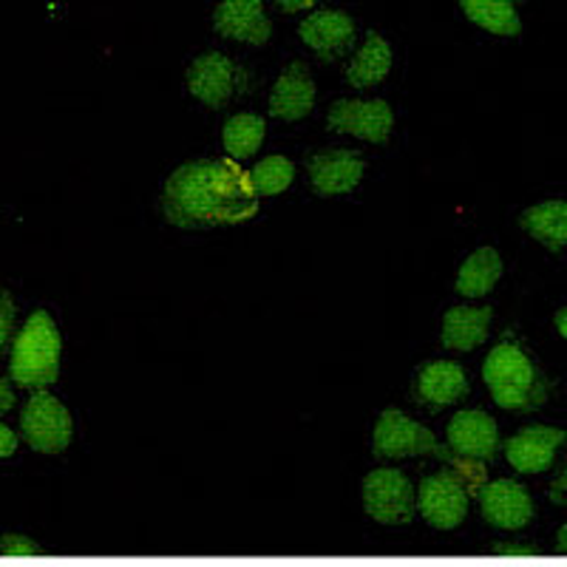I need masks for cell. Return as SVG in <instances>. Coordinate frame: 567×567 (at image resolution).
Listing matches in <instances>:
<instances>
[{
	"label": "cell",
	"mask_w": 567,
	"mask_h": 567,
	"mask_svg": "<svg viewBox=\"0 0 567 567\" xmlns=\"http://www.w3.org/2000/svg\"><path fill=\"white\" fill-rule=\"evenodd\" d=\"M165 219L182 230L241 225L258 213L250 174L236 159H196L168 176L162 194Z\"/></svg>",
	"instance_id": "1"
},
{
	"label": "cell",
	"mask_w": 567,
	"mask_h": 567,
	"mask_svg": "<svg viewBox=\"0 0 567 567\" xmlns=\"http://www.w3.org/2000/svg\"><path fill=\"white\" fill-rule=\"evenodd\" d=\"M60 332L52 316L43 310L34 312L12 347V378L18 386L43 389L58 381L60 372Z\"/></svg>",
	"instance_id": "2"
},
{
	"label": "cell",
	"mask_w": 567,
	"mask_h": 567,
	"mask_svg": "<svg viewBox=\"0 0 567 567\" xmlns=\"http://www.w3.org/2000/svg\"><path fill=\"white\" fill-rule=\"evenodd\" d=\"M483 378L496 406L528 409L536 398V369L516 343H499L483 363Z\"/></svg>",
	"instance_id": "3"
},
{
	"label": "cell",
	"mask_w": 567,
	"mask_h": 567,
	"mask_svg": "<svg viewBox=\"0 0 567 567\" xmlns=\"http://www.w3.org/2000/svg\"><path fill=\"white\" fill-rule=\"evenodd\" d=\"M372 452L378 460H403V457H423V454H437L443 460H454L452 454L440 449L434 434L414 423L398 409H386L374 425Z\"/></svg>",
	"instance_id": "4"
},
{
	"label": "cell",
	"mask_w": 567,
	"mask_h": 567,
	"mask_svg": "<svg viewBox=\"0 0 567 567\" xmlns=\"http://www.w3.org/2000/svg\"><path fill=\"white\" fill-rule=\"evenodd\" d=\"M363 508L381 525H409L414 519V488L398 468H378L363 480Z\"/></svg>",
	"instance_id": "5"
},
{
	"label": "cell",
	"mask_w": 567,
	"mask_h": 567,
	"mask_svg": "<svg viewBox=\"0 0 567 567\" xmlns=\"http://www.w3.org/2000/svg\"><path fill=\"white\" fill-rule=\"evenodd\" d=\"M20 434L34 452L58 454L71 443V414L54 394L38 392L20 414Z\"/></svg>",
	"instance_id": "6"
},
{
	"label": "cell",
	"mask_w": 567,
	"mask_h": 567,
	"mask_svg": "<svg viewBox=\"0 0 567 567\" xmlns=\"http://www.w3.org/2000/svg\"><path fill=\"white\" fill-rule=\"evenodd\" d=\"M417 511L437 530H452L468 516V491L452 471H440L423 480L417 491Z\"/></svg>",
	"instance_id": "7"
},
{
	"label": "cell",
	"mask_w": 567,
	"mask_h": 567,
	"mask_svg": "<svg viewBox=\"0 0 567 567\" xmlns=\"http://www.w3.org/2000/svg\"><path fill=\"white\" fill-rule=\"evenodd\" d=\"M394 114L383 100H336L327 116V128L336 134H352L358 140L383 145L392 134Z\"/></svg>",
	"instance_id": "8"
},
{
	"label": "cell",
	"mask_w": 567,
	"mask_h": 567,
	"mask_svg": "<svg viewBox=\"0 0 567 567\" xmlns=\"http://www.w3.org/2000/svg\"><path fill=\"white\" fill-rule=\"evenodd\" d=\"M480 511L485 523L503 530H519L530 523L534 516V499L528 488L514 480H496L480 488Z\"/></svg>",
	"instance_id": "9"
},
{
	"label": "cell",
	"mask_w": 567,
	"mask_h": 567,
	"mask_svg": "<svg viewBox=\"0 0 567 567\" xmlns=\"http://www.w3.org/2000/svg\"><path fill=\"white\" fill-rule=\"evenodd\" d=\"M567 434L554 425H528L505 443V460L523 474H542L554 465Z\"/></svg>",
	"instance_id": "10"
},
{
	"label": "cell",
	"mask_w": 567,
	"mask_h": 567,
	"mask_svg": "<svg viewBox=\"0 0 567 567\" xmlns=\"http://www.w3.org/2000/svg\"><path fill=\"white\" fill-rule=\"evenodd\" d=\"M298 34L321 60H338L354 45V20L347 12L323 9L303 20Z\"/></svg>",
	"instance_id": "11"
},
{
	"label": "cell",
	"mask_w": 567,
	"mask_h": 567,
	"mask_svg": "<svg viewBox=\"0 0 567 567\" xmlns=\"http://www.w3.org/2000/svg\"><path fill=\"white\" fill-rule=\"evenodd\" d=\"M213 27L221 38L252 45H265L272 34V23L261 0H225L213 12Z\"/></svg>",
	"instance_id": "12"
},
{
	"label": "cell",
	"mask_w": 567,
	"mask_h": 567,
	"mask_svg": "<svg viewBox=\"0 0 567 567\" xmlns=\"http://www.w3.org/2000/svg\"><path fill=\"white\" fill-rule=\"evenodd\" d=\"M233 89H236V69L225 54L207 52L187 69V91L210 109L230 103Z\"/></svg>",
	"instance_id": "13"
},
{
	"label": "cell",
	"mask_w": 567,
	"mask_h": 567,
	"mask_svg": "<svg viewBox=\"0 0 567 567\" xmlns=\"http://www.w3.org/2000/svg\"><path fill=\"white\" fill-rule=\"evenodd\" d=\"M449 445L460 457H468L474 463L491 460L499 449V429H496L494 417L480 409L471 412H457L449 423Z\"/></svg>",
	"instance_id": "14"
},
{
	"label": "cell",
	"mask_w": 567,
	"mask_h": 567,
	"mask_svg": "<svg viewBox=\"0 0 567 567\" xmlns=\"http://www.w3.org/2000/svg\"><path fill=\"white\" fill-rule=\"evenodd\" d=\"M316 105V83L310 78V69L303 63H290L272 85L270 94V114L287 123H298L310 114Z\"/></svg>",
	"instance_id": "15"
},
{
	"label": "cell",
	"mask_w": 567,
	"mask_h": 567,
	"mask_svg": "<svg viewBox=\"0 0 567 567\" xmlns=\"http://www.w3.org/2000/svg\"><path fill=\"white\" fill-rule=\"evenodd\" d=\"M307 168L316 194L321 196L349 194L363 179V159L352 151H323L312 156Z\"/></svg>",
	"instance_id": "16"
},
{
	"label": "cell",
	"mask_w": 567,
	"mask_h": 567,
	"mask_svg": "<svg viewBox=\"0 0 567 567\" xmlns=\"http://www.w3.org/2000/svg\"><path fill=\"white\" fill-rule=\"evenodd\" d=\"M491 318H494L491 307H452L443 318L440 341H443V347L460 349V352L483 347L485 338H488Z\"/></svg>",
	"instance_id": "17"
},
{
	"label": "cell",
	"mask_w": 567,
	"mask_h": 567,
	"mask_svg": "<svg viewBox=\"0 0 567 567\" xmlns=\"http://www.w3.org/2000/svg\"><path fill=\"white\" fill-rule=\"evenodd\" d=\"M468 392V378L454 361H434L420 369L417 398L432 406H452Z\"/></svg>",
	"instance_id": "18"
},
{
	"label": "cell",
	"mask_w": 567,
	"mask_h": 567,
	"mask_svg": "<svg viewBox=\"0 0 567 567\" xmlns=\"http://www.w3.org/2000/svg\"><path fill=\"white\" fill-rule=\"evenodd\" d=\"M519 225L528 236L542 241L550 250H561L567 245V202L550 199L542 205L528 207L519 216Z\"/></svg>",
	"instance_id": "19"
},
{
	"label": "cell",
	"mask_w": 567,
	"mask_h": 567,
	"mask_svg": "<svg viewBox=\"0 0 567 567\" xmlns=\"http://www.w3.org/2000/svg\"><path fill=\"white\" fill-rule=\"evenodd\" d=\"M503 278V258L494 247H480L463 261L457 272V292L465 298H483Z\"/></svg>",
	"instance_id": "20"
},
{
	"label": "cell",
	"mask_w": 567,
	"mask_h": 567,
	"mask_svg": "<svg viewBox=\"0 0 567 567\" xmlns=\"http://www.w3.org/2000/svg\"><path fill=\"white\" fill-rule=\"evenodd\" d=\"M389 69H392V49H389L386 40L378 32L367 34V43L347 69V83L354 89H369V85H378L381 80H386Z\"/></svg>",
	"instance_id": "21"
},
{
	"label": "cell",
	"mask_w": 567,
	"mask_h": 567,
	"mask_svg": "<svg viewBox=\"0 0 567 567\" xmlns=\"http://www.w3.org/2000/svg\"><path fill=\"white\" fill-rule=\"evenodd\" d=\"M460 7H463L465 18L485 32L503 34V38H514L523 32L519 14L511 0H460Z\"/></svg>",
	"instance_id": "22"
},
{
	"label": "cell",
	"mask_w": 567,
	"mask_h": 567,
	"mask_svg": "<svg viewBox=\"0 0 567 567\" xmlns=\"http://www.w3.org/2000/svg\"><path fill=\"white\" fill-rule=\"evenodd\" d=\"M267 123L265 116L258 114H236L225 123V131H221V145H225L227 156L230 159H250L261 142H265Z\"/></svg>",
	"instance_id": "23"
},
{
	"label": "cell",
	"mask_w": 567,
	"mask_h": 567,
	"mask_svg": "<svg viewBox=\"0 0 567 567\" xmlns=\"http://www.w3.org/2000/svg\"><path fill=\"white\" fill-rule=\"evenodd\" d=\"M296 179V165L287 156H267L250 171V185L256 196H278Z\"/></svg>",
	"instance_id": "24"
},
{
	"label": "cell",
	"mask_w": 567,
	"mask_h": 567,
	"mask_svg": "<svg viewBox=\"0 0 567 567\" xmlns=\"http://www.w3.org/2000/svg\"><path fill=\"white\" fill-rule=\"evenodd\" d=\"M14 323V303L7 290H0V347H7Z\"/></svg>",
	"instance_id": "25"
},
{
	"label": "cell",
	"mask_w": 567,
	"mask_h": 567,
	"mask_svg": "<svg viewBox=\"0 0 567 567\" xmlns=\"http://www.w3.org/2000/svg\"><path fill=\"white\" fill-rule=\"evenodd\" d=\"M0 550L9 556H27V554H38V545L29 539H23V536H3V542H0Z\"/></svg>",
	"instance_id": "26"
},
{
	"label": "cell",
	"mask_w": 567,
	"mask_h": 567,
	"mask_svg": "<svg viewBox=\"0 0 567 567\" xmlns=\"http://www.w3.org/2000/svg\"><path fill=\"white\" fill-rule=\"evenodd\" d=\"M14 449H18V437H14L9 425L0 423V460H7L9 454H14Z\"/></svg>",
	"instance_id": "27"
},
{
	"label": "cell",
	"mask_w": 567,
	"mask_h": 567,
	"mask_svg": "<svg viewBox=\"0 0 567 567\" xmlns=\"http://www.w3.org/2000/svg\"><path fill=\"white\" fill-rule=\"evenodd\" d=\"M14 406V392L3 378H0V414H7Z\"/></svg>",
	"instance_id": "28"
},
{
	"label": "cell",
	"mask_w": 567,
	"mask_h": 567,
	"mask_svg": "<svg viewBox=\"0 0 567 567\" xmlns=\"http://www.w3.org/2000/svg\"><path fill=\"white\" fill-rule=\"evenodd\" d=\"M278 9H284V12H301V9H310L316 7L318 0H276Z\"/></svg>",
	"instance_id": "29"
},
{
	"label": "cell",
	"mask_w": 567,
	"mask_h": 567,
	"mask_svg": "<svg viewBox=\"0 0 567 567\" xmlns=\"http://www.w3.org/2000/svg\"><path fill=\"white\" fill-rule=\"evenodd\" d=\"M554 323H556V329H559V336L565 338V341H567V307H565V310L556 312Z\"/></svg>",
	"instance_id": "30"
},
{
	"label": "cell",
	"mask_w": 567,
	"mask_h": 567,
	"mask_svg": "<svg viewBox=\"0 0 567 567\" xmlns=\"http://www.w3.org/2000/svg\"><path fill=\"white\" fill-rule=\"evenodd\" d=\"M561 491H565V494H567V463H565V468H561L559 477H556V483H554V496H559Z\"/></svg>",
	"instance_id": "31"
},
{
	"label": "cell",
	"mask_w": 567,
	"mask_h": 567,
	"mask_svg": "<svg viewBox=\"0 0 567 567\" xmlns=\"http://www.w3.org/2000/svg\"><path fill=\"white\" fill-rule=\"evenodd\" d=\"M496 554H534V548H519V545H499Z\"/></svg>",
	"instance_id": "32"
},
{
	"label": "cell",
	"mask_w": 567,
	"mask_h": 567,
	"mask_svg": "<svg viewBox=\"0 0 567 567\" xmlns=\"http://www.w3.org/2000/svg\"><path fill=\"white\" fill-rule=\"evenodd\" d=\"M559 548L565 550V554H567V525H565V528L559 530Z\"/></svg>",
	"instance_id": "33"
}]
</instances>
